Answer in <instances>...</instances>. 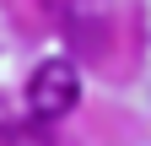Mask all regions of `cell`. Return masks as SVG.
I'll list each match as a JSON object with an SVG mask.
<instances>
[{
	"label": "cell",
	"instance_id": "obj_3",
	"mask_svg": "<svg viewBox=\"0 0 151 146\" xmlns=\"http://www.w3.org/2000/svg\"><path fill=\"white\" fill-rule=\"evenodd\" d=\"M6 124H11V119H6V114H0V135H6Z\"/></svg>",
	"mask_w": 151,
	"mask_h": 146
},
{
	"label": "cell",
	"instance_id": "obj_1",
	"mask_svg": "<svg viewBox=\"0 0 151 146\" xmlns=\"http://www.w3.org/2000/svg\"><path fill=\"white\" fill-rule=\"evenodd\" d=\"M76 98H81V76H76L70 60H43L32 70V81H27V108H32V119H43V124L70 114Z\"/></svg>",
	"mask_w": 151,
	"mask_h": 146
},
{
	"label": "cell",
	"instance_id": "obj_2",
	"mask_svg": "<svg viewBox=\"0 0 151 146\" xmlns=\"http://www.w3.org/2000/svg\"><path fill=\"white\" fill-rule=\"evenodd\" d=\"M0 146H54V130H49V124L43 119H11L6 124V135H0Z\"/></svg>",
	"mask_w": 151,
	"mask_h": 146
}]
</instances>
